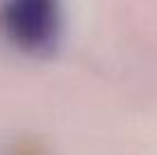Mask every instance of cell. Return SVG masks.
I'll use <instances>...</instances> for the list:
<instances>
[{
	"instance_id": "6da1fadb",
	"label": "cell",
	"mask_w": 157,
	"mask_h": 155,
	"mask_svg": "<svg viewBox=\"0 0 157 155\" xmlns=\"http://www.w3.org/2000/svg\"><path fill=\"white\" fill-rule=\"evenodd\" d=\"M0 34L18 52L52 57L64 34L62 0H0Z\"/></svg>"
}]
</instances>
